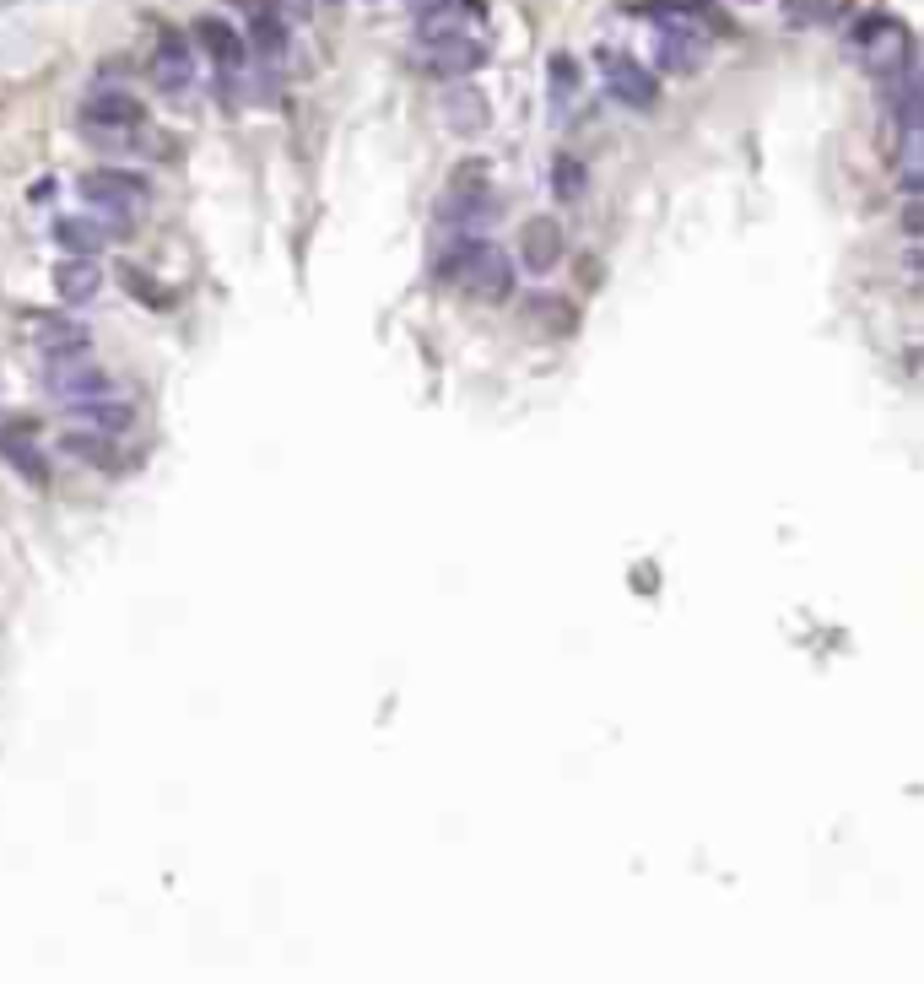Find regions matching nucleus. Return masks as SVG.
Wrapping results in <instances>:
<instances>
[{
	"label": "nucleus",
	"instance_id": "obj_21",
	"mask_svg": "<svg viewBox=\"0 0 924 984\" xmlns=\"http://www.w3.org/2000/svg\"><path fill=\"white\" fill-rule=\"evenodd\" d=\"M60 449L65 455H76V460H92V465H103V460H114V438H98V433H65L60 438Z\"/></svg>",
	"mask_w": 924,
	"mask_h": 984
},
{
	"label": "nucleus",
	"instance_id": "obj_23",
	"mask_svg": "<svg viewBox=\"0 0 924 984\" xmlns=\"http://www.w3.org/2000/svg\"><path fill=\"white\" fill-rule=\"evenodd\" d=\"M789 22H838L843 17V0H784Z\"/></svg>",
	"mask_w": 924,
	"mask_h": 984
},
{
	"label": "nucleus",
	"instance_id": "obj_8",
	"mask_svg": "<svg viewBox=\"0 0 924 984\" xmlns=\"http://www.w3.org/2000/svg\"><path fill=\"white\" fill-rule=\"evenodd\" d=\"M141 119H146V109L130 98V92H119V87H103V92H92V98L82 103V130L87 136H103V141L136 136Z\"/></svg>",
	"mask_w": 924,
	"mask_h": 984
},
{
	"label": "nucleus",
	"instance_id": "obj_2",
	"mask_svg": "<svg viewBox=\"0 0 924 984\" xmlns=\"http://www.w3.org/2000/svg\"><path fill=\"white\" fill-rule=\"evenodd\" d=\"M849 44H854V55L876 71V82H887L897 71H914V33H908L897 17H887V11H870V17L854 22Z\"/></svg>",
	"mask_w": 924,
	"mask_h": 984
},
{
	"label": "nucleus",
	"instance_id": "obj_12",
	"mask_svg": "<svg viewBox=\"0 0 924 984\" xmlns=\"http://www.w3.org/2000/svg\"><path fill=\"white\" fill-rule=\"evenodd\" d=\"M38 357L44 363H65V357H92V330L76 319H44L38 325Z\"/></svg>",
	"mask_w": 924,
	"mask_h": 984
},
{
	"label": "nucleus",
	"instance_id": "obj_11",
	"mask_svg": "<svg viewBox=\"0 0 924 984\" xmlns=\"http://www.w3.org/2000/svg\"><path fill=\"white\" fill-rule=\"evenodd\" d=\"M71 422H82V433H98V438H125L136 428V406L119 401V395H98V401H76Z\"/></svg>",
	"mask_w": 924,
	"mask_h": 984
},
{
	"label": "nucleus",
	"instance_id": "obj_22",
	"mask_svg": "<svg viewBox=\"0 0 924 984\" xmlns=\"http://www.w3.org/2000/svg\"><path fill=\"white\" fill-rule=\"evenodd\" d=\"M552 195H557V201H579V195H584V163H579V157L562 152L557 163H552Z\"/></svg>",
	"mask_w": 924,
	"mask_h": 984
},
{
	"label": "nucleus",
	"instance_id": "obj_24",
	"mask_svg": "<svg viewBox=\"0 0 924 984\" xmlns=\"http://www.w3.org/2000/svg\"><path fill=\"white\" fill-rule=\"evenodd\" d=\"M0 6H22V0H0Z\"/></svg>",
	"mask_w": 924,
	"mask_h": 984
},
{
	"label": "nucleus",
	"instance_id": "obj_20",
	"mask_svg": "<svg viewBox=\"0 0 924 984\" xmlns=\"http://www.w3.org/2000/svg\"><path fill=\"white\" fill-rule=\"evenodd\" d=\"M249 38H254V49H260L265 60H281V55H287V28H281V17H276V11H254V28H249Z\"/></svg>",
	"mask_w": 924,
	"mask_h": 984
},
{
	"label": "nucleus",
	"instance_id": "obj_17",
	"mask_svg": "<svg viewBox=\"0 0 924 984\" xmlns=\"http://www.w3.org/2000/svg\"><path fill=\"white\" fill-rule=\"evenodd\" d=\"M546 92H552V119L557 125H568L573 103H579V60L552 55V65H546Z\"/></svg>",
	"mask_w": 924,
	"mask_h": 984
},
{
	"label": "nucleus",
	"instance_id": "obj_6",
	"mask_svg": "<svg viewBox=\"0 0 924 984\" xmlns=\"http://www.w3.org/2000/svg\"><path fill=\"white\" fill-rule=\"evenodd\" d=\"M195 76H200L195 38L179 33V28H163V33H157V44H152V82L179 98V92L195 87Z\"/></svg>",
	"mask_w": 924,
	"mask_h": 984
},
{
	"label": "nucleus",
	"instance_id": "obj_14",
	"mask_svg": "<svg viewBox=\"0 0 924 984\" xmlns=\"http://www.w3.org/2000/svg\"><path fill=\"white\" fill-rule=\"evenodd\" d=\"M654 60H660V71L687 76V71H698V60H703V38L676 33V28H654Z\"/></svg>",
	"mask_w": 924,
	"mask_h": 984
},
{
	"label": "nucleus",
	"instance_id": "obj_19",
	"mask_svg": "<svg viewBox=\"0 0 924 984\" xmlns=\"http://www.w3.org/2000/svg\"><path fill=\"white\" fill-rule=\"evenodd\" d=\"M444 114H449V125L460 130V136H476V130L487 125V98H481V92H471V87H454Z\"/></svg>",
	"mask_w": 924,
	"mask_h": 984
},
{
	"label": "nucleus",
	"instance_id": "obj_5",
	"mask_svg": "<svg viewBox=\"0 0 924 984\" xmlns=\"http://www.w3.org/2000/svg\"><path fill=\"white\" fill-rule=\"evenodd\" d=\"M44 390L55 395V401L76 406V401H98V395L114 390L109 368L98 363V357H65V363H44Z\"/></svg>",
	"mask_w": 924,
	"mask_h": 984
},
{
	"label": "nucleus",
	"instance_id": "obj_15",
	"mask_svg": "<svg viewBox=\"0 0 924 984\" xmlns=\"http://www.w3.org/2000/svg\"><path fill=\"white\" fill-rule=\"evenodd\" d=\"M109 238H114V233L103 228V222H87V217H60V222H55V244H60L71 260H92L103 244H109Z\"/></svg>",
	"mask_w": 924,
	"mask_h": 984
},
{
	"label": "nucleus",
	"instance_id": "obj_10",
	"mask_svg": "<svg viewBox=\"0 0 924 984\" xmlns=\"http://www.w3.org/2000/svg\"><path fill=\"white\" fill-rule=\"evenodd\" d=\"M195 44L211 55V65H217L222 82H233V76L249 65V44H244V33H238L233 22H222V17H206V22H200V28H195Z\"/></svg>",
	"mask_w": 924,
	"mask_h": 984
},
{
	"label": "nucleus",
	"instance_id": "obj_7",
	"mask_svg": "<svg viewBox=\"0 0 924 984\" xmlns=\"http://www.w3.org/2000/svg\"><path fill=\"white\" fill-rule=\"evenodd\" d=\"M600 76H606V92L622 109H654V98H660V76L649 65H638L633 55L600 49Z\"/></svg>",
	"mask_w": 924,
	"mask_h": 984
},
{
	"label": "nucleus",
	"instance_id": "obj_13",
	"mask_svg": "<svg viewBox=\"0 0 924 984\" xmlns=\"http://www.w3.org/2000/svg\"><path fill=\"white\" fill-rule=\"evenodd\" d=\"M519 260H525L535 276H546V271H557L562 265V228L552 217L525 222V233H519Z\"/></svg>",
	"mask_w": 924,
	"mask_h": 984
},
{
	"label": "nucleus",
	"instance_id": "obj_16",
	"mask_svg": "<svg viewBox=\"0 0 924 984\" xmlns=\"http://www.w3.org/2000/svg\"><path fill=\"white\" fill-rule=\"evenodd\" d=\"M427 65H433L438 76H465V71H476V65H487V44H476L471 33H460V38H449V44L427 49Z\"/></svg>",
	"mask_w": 924,
	"mask_h": 984
},
{
	"label": "nucleus",
	"instance_id": "obj_9",
	"mask_svg": "<svg viewBox=\"0 0 924 984\" xmlns=\"http://www.w3.org/2000/svg\"><path fill=\"white\" fill-rule=\"evenodd\" d=\"M654 28H676L692 38H730V17L714 0H649Z\"/></svg>",
	"mask_w": 924,
	"mask_h": 984
},
{
	"label": "nucleus",
	"instance_id": "obj_18",
	"mask_svg": "<svg viewBox=\"0 0 924 984\" xmlns=\"http://www.w3.org/2000/svg\"><path fill=\"white\" fill-rule=\"evenodd\" d=\"M98 287H103V276H98V265L92 260H60L55 265L60 303H87V298H98Z\"/></svg>",
	"mask_w": 924,
	"mask_h": 984
},
{
	"label": "nucleus",
	"instance_id": "obj_4",
	"mask_svg": "<svg viewBox=\"0 0 924 984\" xmlns=\"http://www.w3.org/2000/svg\"><path fill=\"white\" fill-rule=\"evenodd\" d=\"M438 222L449 228V238H481L487 222H498V190L481 179L449 184V195L438 201Z\"/></svg>",
	"mask_w": 924,
	"mask_h": 984
},
{
	"label": "nucleus",
	"instance_id": "obj_3",
	"mask_svg": "<svg viewBox=\"0 0 924 984\" xmlns=\"http://www.w3.org/2000/svg\"><path fill=\"white\" fill-rule=\"evenodd\" d=\"M76 190L98 211V222H130L146 201V179L130 174V168H92V174H82Z\"/></svg>",
	"mask_w": 924,
	"mask_h": 984
},
{
	"label": "nucleus",
	"instance_id": "obj_1",
	"mask_svg": "<svg viewBox=\"0 0 924 984\" xmlns=\"http://www.w3.org/2000/svg\"><path fill=\"white\" fill-rule=\"evenodd\" d=\"M438 276L454 287H465L481 303H498L514 292V260L492 244L487 233L481 238H449V249L438 255Z\"/></svg>",
	"mask_w": 924,
	"mask_h": 984
}]
</instances>
